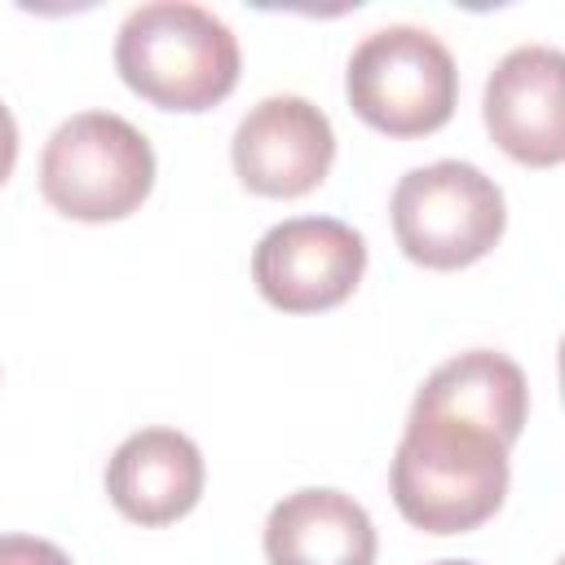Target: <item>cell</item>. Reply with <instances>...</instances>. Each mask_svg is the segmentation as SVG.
<instances>
[{"instance_id":"6da1fadb","label":"cell","mask_w":565,"mask_h":565,"mask_svg":"<svg viewBox=\"0 0 565 565\" xmlns=\"http://www.w3.org/2000/svg\"><path fill=\"white\" fill-rule=\"evenodd\" d=\"M119 79L159 110H212L238 84V35L203 4H137L115 35Z\"/></svg>"},{"instance_id":"7a4b0ae2","label":"cell","mask_w":565,"mask_h":565,"mask_svg":"<svg viewBox=\"0 0 565 565\" xmlns=\"http://www.w3.org/2000/svg\"><path fill=\"white\" fill-rule=\"evenodd\" d=\"M508 450L512 446L481 428L406 415L388 468L397 512L428 534H468L486 525L508 494Z\"/></svg>"},{"instance_id":"3957f363","label":"cell","mask_w":565,"mask_h":565,"mask_svg":"<svg viewBox=\"0 0 565 565\" xmlns=\"http://www.w3.org/2000/svg\"><path fill=\"white\" fill-rule=\"evenodd\" d=\"M154 150L115 110H84L53 128L40 154V194L71 221H119L146 203Z\"/></svg>"},{"instance_id":"277c9868","label":"cell","mask_w":565,"mask_h":565,"mask_svg":"<svg viewBox=\"0 0 565 565\" xmlns=\"http://www.w3.org/2000/svg\"><path fill=\"white\" fill-rule=\"evenodd\" d=\"M349 106L362 124L388 137H428L450 124L459 102V71L450 49L411 22L371 31L344 71Z\"/></svg>"},{"instance_id":"5b68a950","label":"cell","mask_w":565,"mask_h":565,"mask_svg":"<svg viewBox=\"0 0 565 565\" xmlns=\"http://www.w3.org/2000/svg\"><path fill=\"white\" fill-rule=\"evenodd\" d=\"M397 247L424 269H463L494 252L508 225V203L494 177L463 159H437L411 168L393 185Z\"/></svg>"},{"instance_id":"8992f818","label":"cell","mask_w":565,"mask_h":565,"mask_svg":"<svg viewBox=\"0 0 565 565\" xmlns=\"http://www.w3.org/2000/svg\"><path fill=\"white\" fill-rule=\"evenodd\" d=\"M366 269V238L335 216H291L252 252L256 291L282 313H322L353 296Z\"/></svg>"},{"instance_id":"52a82bcc","label":"cell","mask_w":565,"mask_h":565,"mask_svg":"<svg viewBox=\"0 0 565 565\" xmlns=\"http://www.w3.org/2000/svg\"><path fill=\"white\" fill-rule=\"evenodd\" d=\"M230 159L238 181L265 199H300L335 163V128L331 119L296 93H274L256 102L230 141Z\"/></svg>"},{"instance_id":"ba28073f","label":"cell","mask_w":565,"mask_h":565,"mask_svg":"<svg viewBox=\"0 0 565 565\" xmlns=\"http://www.w3.org/2000/svg\"><path fill=\"white\" fill-rule=\"evenodd\" d=\"M481 119L494 146L525 168L565 159V57L552 44H521L486 79Z\"/></svg>"},{"instance_id":"9c48e42d","label":"cell","mask_w":565,"mask_h":565,"mask_svg":"<svg viewBox=\"0 0 565 565\" xmlns=\"http://www.w3.org/2000/svg\"><path fill=\"white\" fill-rule=\"evenodd\" d=\"M106 494L137 525H168L203 494V455L177 428H141L124 437L106 463Z\"/></svg>"},{"instance_id":"30bf717a","label":"cell","mask_w":565,"mask_h":565,"mask_svg":"<svg viewBox=\"0 0 565 565\" xmlns=\"http://www.w3.org/2000/svg\"><path fill=\"white\" fill-rule=\"evenodd\" d=\"M411 415L468 424V428H481V433L499 437L503 446H512L530 415V384H525V371L508 353L468 349V353L441 362L419 384Z\"/></svg>"},{"instance_id":"8fae6325","label":"cell","mask_w":565,"mask_h":565,"mask_svg":"<svg viewBox=\"0 0 565 565\" xmlns=\"http://www.w3.org/2000/svg\"><path fill=\"white\" fill-rule=\"evenodd\" d=\"M265 556L269 565H375V525L353 494L305 486L269 508Z\"/></svg>"},{"instance_id":"7c38bea8","label":"cell","mask_w":565,"mask_h":565,"mask_svg":"<svg viewBox=\"0 0 565 565\" xmlns=\"http://www.w3.org/2000/svg\"><path fill=\"white\" fill-rule=\"evenodd\" d=\"M0 565H71V556L35 534H0Z\"/></svg>"},{"instance_id":"4fadbf2b","label":"cell","mask_w":565,"mask_h":565,"mask_svg":"<svg viewBox=\"0 0 565 565\" xmlns=\"http://www.w3.org/2000/svg\"><path fill=\"white\" fill-rule=\"evenodd\" d=\"M13 163H18V124L13 110L0 102V185L13 177Z\"/></svg>"},{"instance_id":"5bb4252c","label":"cell","mask_w":565,"mask_h":565,"mask_svg":"<svg viewBox=\"0 0 565 565\" xmlns=\"http://www.w3.org/2000/svg\"><path fill=\"white\" fill-rule=\"evenodd\" d=\"M433 565H472V561H433Z\"/></svg>"}]
</instances>
